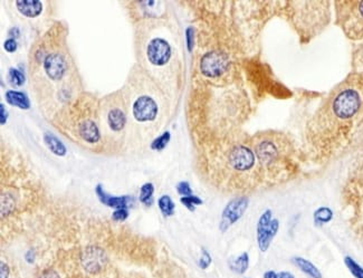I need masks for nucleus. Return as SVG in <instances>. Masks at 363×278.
<instances>
[{"instance_id": "obj_1", "label": "nucleus", "mask_w": 363, "mask_h": 278, "mask_svg": "<svg viewBox=\"0 0 363 278\" xmlns=\"http://www.w3.org/2000/svg\"><path fill=\"white\" fill-rule=\"evenodd\" d=\"M290 143L278 133L262 134L254 141L255 156L262 168H274L290 154Z\"/></svg>"}, {"instance_id": "obj_2", "label": "nucleus", "mask_w": 363, "mask_h": 278, "mask_svg": "<svg viewBox=\"0 0 363 278\" xmlns=\"http://www.w3.org/2000/svg\"><path fill=\"white\" fill-rule=\"evenodd\" d=\"M361 106V98L359 93L353 88H346L338 94L333 100V112L342 120L351 118L358 113Z\"/></svg>"}, {"instance_id": "obj_3", "label": "nucleus", "mask_w": 363, "mask_h": 278, "mask_svg": "<svg viewBox=\"0 0 363 278\" xmlns=\"http://www.w3.org/2000/svg\"><path fill=\"white\" fill-rule=\"evenodd\" d=\"M280 228V222L277 219H272V212L266 210L262 212L257 222V244L262 252H267L272 242L276 236Z\"/></svg>"}, {"instance_id": "obj_4", "label": "nucleus", "mask_w": 363, "mask_h": 278, "mask_svg": "<svg viewBox=\"0 0 363 278\" xmlns=\"http://www.w3.org/2000/svg\"><path fill=\"white\" fill-rule=\"evenodd\" d=\"M229 66L228 56L222 52H208L200 62V70L206 78H214L222 76Z\"/></svg>"}, {"instance_id": "obj_5", "label": "nucleus", "mask_w": 363, "mask_h": 278, "mask_svg": "<svg viewBox=\"0 0 363 278\" xmlns=\"http://www.w3.org/2000/svg\"><path fill=\"white\" fill-rule=\"evenodd\" d=\"M42 70L52 82L63 80L68 72V62L58 52H52L42 57Z\"/></svg>"}, {"instance_id": "obj_6", "label": "nucleus", "mask_w": 363, "mask_h": 278, "mask_svg": "<svg viewBox=\"0 0 363 278\" xmlns=\"http://www.w3.org/2000/svg\"><path fill=\"white\" fill-rule=\"evenodd\" d=\"M256 156L252 150L246 146H232L228 153V166L237 172H246L255 166Z\"/></svg>"}, {"instance_id": "obj_7", "label": "nucleus", "mask_w": 363, "mask_h": 278, "mask_svg": "<svg viewBox=\"0 0 363 278\" xmlns=\"http://www.w3.org/2000/svg\"><path fill=\"white\" fill-rule=\"evenodd\" d=\"M248 204H250V201H248V198H246V196H240V198L232 200L226 206V208L224 209L219 229L222 232H225L229 227L236 224L242 217V214H245L246 209L248 208Z\"/></svg>"}, {"instance_id": "obj_8", "label": "nucleus", "mask_w": 363, "mask_h": 278, "mask_svg": "<svg viewBox=\"0 0 363 278\" xmlns=\"http://www.w3.org/2000/svg\"><path fill=\"white\" fill-rule=\"evenodd\" d=\"M159 108L154 98L149 95H142L138 96L132 105V114L136 121L140 123L154 121Z\"/></svg>"}, {"instance_id": "obj_9", "label": "nucleus", "mask_w": 363, "mask_h": 278, "mask_svg": "<svg viewBox=\"0 0 363 278\" xmlns=\"http://www.w3.org/2000/svg\"><path fill=\"white\" fill-rule=\"evenodd\" d=\"M106 262V254H105L102 248L95 246L85 248L82 252V256H80L82 266L90 274H98V272H101Z\"/></svg>"}, {"instance_id": "obj_10", "label": "nucleus", "mask_w": 363, "mask_h": 278, "mask_svg": "<svg viewBox=\"0 0 363 278\" xmlns=\"http://www.w3.org/2000/svg\"><path fill=\"white\" fill-rule=\"evenodd\" d=\"M146 56L152 65H166L171 57V47L169 42L162 38H154L146 47Z\"/></svg>"}, {"instance_id": "obj_11", "label": "nucleus", "mask_w": 363, "mask_h": 278, "mask_svg": "<svg viewBox=\"0 0 363 278\" xmlns=\"http://www.w3.org/2000/svg\"><path fill=\"white\" fill-rule=\"evenodd\" d=\"M78 133L83 141L90 144L101 141V131H100L98 123L92 118H86L82 120L78 126Z\"/></svg>"}, {"instance_id": "obj_12", "label": "nucleus", "mask_w": 363, "mask_h": 278, "mask_svg": "<svg viewBox=\"0 0 363 278\" xmlns=\"http://www.w3.org/2000/svg\"><path fill=\"white\" fill-rule=\"evenodd\" d=\"M95 192L98 194V198L100 201L105 206L110 208L114 209H128V204L132 201V198L128 196H113L105 192L101 184H98L95 188Z\"/></svg>"}, {"instance_id": "obj_13", "label": "nucleus", "mask_w": 363, "mask_h": 278, "mask_svg": "<svg viewBox=\"0 0 363 278\" xmlns=\"http://www.w3.org/2000/svg\"><path fill=\"white\" fill-rule=\"evenodd\" d=\"M106 124L112 132H121L126 124V114L120 106H113L108 108L106 113Z\"/></svg>"}, {"instance_id": "obj_14", "label": "nucleus", "mask_w": 363, "mask_h": 278, "mask_svg": "<svg viewBox=\"0 0 363 278\" xmlns=\"http://www.w3.org/2000/svg\"><path fill=\"white\" fill-rule=\"evenodd\" d=\"M18 12L28 18H35L42 12V4L38 0H18L16 2Z\"/></svg>"}, {"instance_id": "obj_15", "label": "nucleus", "mask_w": 363, "mask_h": 278, "mask_svg": "<svg viewBox=\"0 0 363 278\" xmlns=\"http://www.w3.org/2000/svg\"><path fill=\"white\" fill-rule=\"evenodd\" d=\"M4 96H6L7 102L12 105V106H17L22 110H28L30 108V102L25 93L9 90L6 92Z\"/></svg>"}, {"instance_id": "obj_16", "label": "nucleus", "mask_w": 363, "mask_h": 278, "mask_svg": "<svg viewBox=\"0 0 363 278\" xmlns=\"http://www.w3.org/2000/svg\"><path fill=\"white\" fill-rule=\"evenodd\" d=\"M295 265L300 268V272H303L305 275L310 278H322V272L318 270V268L312 264L310 260H305L302 257H295L294 260Z\"/></svg>"}, {"instance_id": "obj_17", "label": "nucleus", "mask_w": 363, "mask_h": 278, "mask_svg": "<svg viewBox=\"0 0 363 278\" xmlns=\"http://www.w3.org/2000/svg\"><path fill=\"white\" fill-rule=\"evenodd\" d=\"M44 141L46 143L47 148H48L55 156H64L66 154V152H68L66 151V146L63 144V143H62L55 136H52V134L48 132H46L44 134Z\"/></svg>"}, {"instance_id": "obj_18", "label": "nucleus", "mask_w": 363, "mask_h": 278, "mask_svg": "<svg viewBox=\"0 0 363 278\" xmlns=\"http://www.w3.org/2000/svg\"><path fill=\"white\" fill-rule=\"evenodd\" d=\"M250 266V256L247 252H242L240 256H238L235 260H229V268L234 272L238 275L245 274Z\"/></svg>"}, {"instance_id": "obj_19", "label": "nucleus", "mask_w": 363, "mask_h": 278, "mask_svg": "<svg viewBox=\"0 0 363 278\" xmlns=\"http://www.w3.org/2000/svg\"><path fill=\"white\" fill-rule=\"evenodd\" d=\"M158 204H159V208L164 217H171V216L174 214L176 204L169 196L164 194L160 196L159 201H158Z\"/></svg>"}, {"instance_id": "obj_20", "label": "nucleus", "mask_w": 363, "mask_h": 278, "mask_svg": "<svg viewBox=\"0 0 363 278\" xmlns=\"http://www.w3.org/2000/svg\"><path fill=\"white\" fill-rule=\"evenodd\" d=\"M154 186L150 182L144 184L140 189V201L143 204L150 207V206L154 204Z\"/></svg>"}, {"instance_id": "obj_21", "label": "nucleus", "mask_w": 363, "mask_h": 278, "mask_svg": "<svg viewBox=\"0 0 363 278\" xmlns=\"http://www.w3.org/2000/svg\"><path fill=\"white\" fill-rule=\"evenodd\" d=\"M333 218V212L328 207H321L314 212V222L316 224H328Z\"/></svg>"}, {"instance_id": "obj_22", "label": "nucleus", "mask_w": 363, "mask_h": 278, "mask_svg": "<svg viewBox=\"0 0 363 278\" xmlns=\"http://www.w3.org/2000/svg\"><path fill=\"white\" fill-rule=\"evenodd\" d=\"M344 264L348 267V272L356 278H363V267H361L352 257L346 256L344 258Z\"/></svg>"}, {"instance_id": "obj_23", "label": "nucleus", "mask_w": 363, "mask_h": 278, "mask_svg": "<svg viewBox=\"0 0 363 278\" xmlns=\"http://www.w3.org/2000/svg\"><path fill=\"white\" fill-rule=\"evenodd\" d=\"M8 80L12 86H22L25 83V75L17 68H10L8 72Z\"/></svg>"}, {"instance_id": "obj_24", "label": "nucleus", "mask_w": 363, "mask_h": 278, "mask_svg": "<svg viewBox=\"0 0 363 278\" xmlns=\"http://www.w3.org/2000/svg\"><path fill=\"white\" fill-rule=\"evenodd\" d=\"M170 138H171V134L170 132H164L162 136H160L159 138H156V140L151 143V148L152 150L154 151H161L164 150V148L166 146V144H168L169 141H170Z\"/></svg>"}, {"instance_id": "obj_25", "label": "nucleus", "mask_w": 363, "mask_h": 278, "mask_svg": "<svg viewBox=\"0 0 363 278\" xmlns=\"http://www.w3.org/2000/svg\"><path fill=\"white\" fill-rule=\"evenodd\" d=\"M181 204H182L186 208L189 209L190 212H194L196 206H199L202 204V200L197 196H181Z\"/></svg>"}, {"instance_id": "obj_26", "label": "nucleus", "mask_w": 363, "mask_h": 278, "mask_svg": "<svg viewBox=\"0 0 363 278\" xmlns=\"http://www.w3.org/2000/svg\"><path fill=\"white\" fill-rule=\"evenodd\" d=\"M212 256H210V254L206 250V249L202 248V257H200L199 260V267L202 268V270H207V268L210 266V264H212Z\"/></svg>"}, {"instance_id": "obj_27", "label": "nucleus", "mask_w": 363, "mask_h": 278, "mask_svg": "<svg viewBox=\"0 0 363 278\" xmlns=\"http://www.w3.org/2000/svg\"><path fill=\"white\" fill-rule=\"evenodd\" d=\"M176 191L178 194H181L182 196H192V190L190 188V184H188L187 181H181L176 184Z\"/></svg>"}, {"instance_id": "obj_28", "label": "nucleus", "mask_w": 363, "mask_h": 278, "mask_svg": "<svg viewBox=\"0 0 363 278\" xmlns=\"http://www.w3.org/2000/svg\"><path fill=\"white\" fill-rule=\"evenodd\" d=\"M186 40H187V47L189 52H192L194 46V27H188L186 30Z\"/></svg>"}, {"instance_id": "obj_29", "label": "nucleus", "mask_w": 363, "mask_h": 278, "mask_svg": "<svg viewBox=\"0 0 363 278\" xmlns=\"http://www.w3.org/2000/svg\"><path fill=\"white\" fill-rule=\"evenodd\" d=\"M128 217V209H118L112 214V219L114 222H124Z\"/></svg>"}, {"instance_id": "obj_30", "label": "nucleus", "mask_w": 363, "mask_h": 278, "mask_svg": "<svg viewBox=\"0 0 363 278\" xmlns=\"http://www.w3.org/2000/svg\"><path fill=\"white\" fill-rule=\"evenodd\" d=\"M4 50H6L8 52H16V50H17V42H16L15 38H9V40H7L6 42H4Z\"/></svg>"}, {"instance_id": "obj_31", "label": "nucleus", "mask_w": 363, "mask_h": 278, "mask_svg": "<svg viewBox=\"0 0 363 278\" xmlns=\"http://www.w3.org/2000/svg\"><path fill=\"white\" fill-rule=\"evenodd\" d=\"M40 278H60V275L57 274V272L52 270V268H50V270H46L42 272V275L40 276Z\"/></svg>"}, {"instance_id": "obj_32", "label": "nucleus", "mask_w": 363, "mask_h": 278, "mask_svg": "<svg viewBox=\"0 0 363 278\" xmlns=\"http://www.w3.org/2000/svg\"><path fill=\"white\" fill-rule=\"evenodd\" d=\"M0 110H2V118H0V122H2V126L7 122V111L4 110V105L2 103L0 104Z\"/></svg>"}, {"instance_id": "obj_33", "label": "nucleus", "mask_w": 363, "mask_h": 278, "mask_svg": "<svg viewBox=\"0 0 363 278\" xmlns=\"http://www.w3.org/2000/svg\"><path fill=\"white\" fill-rule=\"evenodd\" d=\"M9 276V267L7 264L2 262V278H8Z\"/></svg>"}, {"instance_id": "obj_34", "label": "nucleus", "mask_w": 363, "mask_h": 278, "mask_svg": "<svg viewBox=\"0 0 363 278\" xmlns=\"http://www.w3.org/2000/svg\"><path fill=\"white\" fill-rule=\"evenodd\" d=\"M275 278H294V276L288 272H280L278 274H276Z\"/></svg>"}, {"instance_id": "obj_35", "label": "nucleus", "mask_w": 363, "mask_h": 278, "mask_svg": "<svg viewBox=\"0 0 363 278\" xmlns=\"http://www.w3.org/2000/svg\"><path fill=\"white\" fill-rule=\"evenodd\" d=\"M275 277H276V272L273 270H268L264 274V278H275Z\"/></svg>"}, {"instance_id": "obj_36", "label": "nucleus", "mask_w": 363, "mask_h": 278, "mask_svg": "<svg viewBox=\"0 0 363 278\" xmlns=\"http://www.w3.org/2000/svg\"><path fill=\"white\" fill-rule=\"evenodd\" d=\"M359 12H360V14H361L362 17H363V2H361L360 4H359Z\"/></svg>"}]
</instances>
